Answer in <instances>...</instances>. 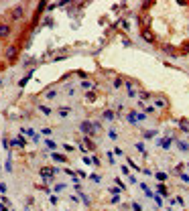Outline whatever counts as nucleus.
I'll list each match as a JSON object with an SVG mask.
<instances>
[{
    "mask_svg": "<svg viewBox=\"0 0 189 211\" xmlns=\"http://www.w3.org/2000/svg\"><path fill=\"white\" fill-rule=\"evenodd\" d=\"M20 132H22V134H27V136H31V138H37V134H35L33 128H22Z\"/></svg>",
    "mask_w": 189,
    "mask_h": 211,
    "instance_id": "6e6552de",
    "label": "nucleus"
},
{
    "mask_svg": "<svg viewBox=\"0 0 189 211\" xmlns=\"http://www.w3.org/2000/svg\"><path fill=\"white\" fill-rule=\"evenodd\" d=\"M86 97H88L89 102H94V100H96V91H88V94H86Z\"/></svg>",
    "mask_w": 189,
    "mask_h": 211,
    "instance_id": "aec40b11",
    "label": "nucleus"
},
{
    "mask_svg": "<svg viewBox=\"0 0 189 211\" xmlns=\"http://www.w3.org/2000/svg\"><path fill=\"white\" fill-rule=\"evenodd\" d=\"M177 146H179V150H183V152H185V150H189L187 142H181V140H179V142H177Z\"/></svg>",
    "mask_w": 189,
    "mask_h": 211,
    "instance_id": "2eb2a0df",
    "label": "nucleus"
},
{
    "mask_svg": "<svg viewBox=\"0 0 189 211\" xmlns=\"http://www.w3.org/2000/svg\"><path fill=\"white\" fill-rule=\"evenodd\" d=\"M149 100H150V94L149 91H142L140 94V102H149Z\"/></svg>",
    "mask_w": 189,
    "mask_h": 211,
    "instance_id": "4468645a",
    "label": "nucleus"
},
{
    "mask_svg": "<svg viewBox=\"0 0 189 211\" xmlns=\"http://www.w3.org/2000/svg\"><path fill=\"white\" fill-rule=\"evenodd\" d=\"M10 14H12L14 21H22V16H25V8H22V6H14L12 10H10Z\"/></svg>",
    "mask_w": 189,
    "mask_h": 211,
    "instance_id": "7ed1b4c3",
    "label": "nucleus"
},
{
    "mask_svg": "<svg viewBox=\"0 0 189 211\" xmlns=\"http://www.w3.org/2000/svg\"><path fill=\"white\" fill-rule=\"evenodd\" d=\"M41 112H43V114H51V108H49V106H41Z\"/></svg>",
    "mask_w": 189,
    "mask_h": 211,
    "instance_id": "412c9836",
    "label": "nucleus"
},
{
    "mask_svg": "<svg viewBox=\"0 0 189 211\" xmlns=\"http://www.w3.org/2000/svg\"><path fill=\"white\" fill-rule=\"evenodd\" d=\"M108 136L112 138V140H116V138H118V134H116V130H110V132H108Z\"/></svg>",
    "mask_w": 189,
    "mask_h": 211,
    "instance_id": "b1692460",
    "label": "nucleus"
},
{
    "mask_svg": "<svg viewBox=\"0 0 189 211\" xmlns=\"http://www.w3.org/2000/svg\"><path fill=\"white\" fill-rule=\"evenodd\" d=\"M142 39H144V41H149V43L155 41V37H153V33H150V31H142Z\"/></svg>",
    "mask_w": 189,
    "mask_h": 211,
    "instance_id": "0eeeda50",
    "label": "nucleus"
},
{
    "mask_svg": "<svg viewBox=\"0 0 189 211\" xmlns=\"http://www.w3.org/2000/svg\"><path fill=\"white\" fill-rule=\"evenodd\" d=\"M163 51H165L167 55H177V49L173 47V45H165V47H163Z\"/></svg>",
    "mask_w": 189,
    "mask_h": 211,
    "instance_id": "423d86ee",
    "label": "nucleus"
},
{
    "mask_svg": "<svg viewBox=\"0 0 189 211\" xmlns=\"http://www.w3.org/2000/svg\"><path fill=\"white\" fill-rule=\"evenodd\" d=\"M104 118H108V120H114V118H116V114L112 112V110H106V112H104Z\"/></svg>",
    "mask_w": 189,
    "mask_h": 211,
    "instance_id": "9b49d317",
    "label": "nucleus"
},
{
    "mask_svg": "<svg viewBox=\"0 0 189 211\" xmlns=\"http://www.w3.org/2000/svg\"><path fill=\"white\" fill-rule=\"evenodd\" d=\"M179 128H181L183 132H189V126H187V124H185V122H179Z\"/></svg>",
    "mask_w": 189,
    "mask_h": 211,
    "instance_id": "5701e85b",
    "label": "nucleus"
},
{
    "mask_svg": "<svg viewBox=\"0 0 189 211\" xmlns=\"http://www.w3.org/2000/svg\"><path fill=\"white\" fill-rule=\"evenodd\" d=\"M92 164H96V166H98V164H100V158L94 157V158H92Z\"/></svg>",
    "mask_w": 189,
    "mask_h": 211,
    "instance_id": "473e14b6",
    "label": "nucleus"
},
{
    "mask_svg": "<svg viewBox=\"0 0 189 211\" xmlns=\"http://www.w3.org/2000/svg\"><path fill=\"white\" fill-rule=\"evenodd\" d=\"M57 173L55 169H51V166H43L41 169V177L45 179V181H53V175Z\"/></svg>",
    "mask_w": 189,
    "mask_h": 211,
    "instance_id": "f03ea898",
    "label": "nucleus"
},
{
    "mask_svg": "<svg viewBox=\"0 0 189 211\" xmlns=\"http://www.w3.org/2000/svg\"><path fill=\"white\" fill-rule=\"evenodd\" d=\"M79 130L83 132V134H96L94 132V122H81Z\"/></svg>",
    "mask_w": 189,
    "mask_h": 211,
    "instance_id": "20e7f679",
    "label": "nucleus"
},
{
    "mask_svg": "<svg viewBox=\"0 0 189 211\" xmlns=\"http://www.w3.org/2000/svg\"><path fill=\"white\" fill-rule=\"evenodd\" d=\"M140 187H142V191H144V193H147V195H149V197H155V195H153V193H150V189H149V187H147V185H144V183H142Z\"/></svg>",
    "mask_w": 189,
    "mask_h": 211,
    "instance_id": "6ab92c4d",
    "label": "nucleus"
},
{
    "mask_svg": "<svg viewBox=\"0 0 189 211\" xmlns=\"http://www.w3.org/2000/svg\"><path fill=\"white\" fill-rule=\"evenodd\" d=\"M132 207H134V211H142V209H140V205H138V203H134Z\"/></svg>",
    "mask_w": 189,
    "mask_h": 211,
    "instance_id": "f704fd0d",
    "label": "nucleus"
},
{
    "mask_svg": "<svg viewBox=\"0 0 189 211\" xmlns=\"http://www.w3.org/2000/svg\"><path fill=\"white\" fill-rule=\"evenodd\" d=\"M41 134H43V136H49V134H51V128H43L41 130Z\"/></svg>",
    "mask_w": 189,
    "mask_h": 211,
    "instance_id": "393cba45",
    "label": "nucleus"
},
{
    "mask_svg": "<svg viewBox=\"0 0 189 211\" xmlns=\"http://www.w3.org/2000/svg\"><path fill=\"white\" fill-rule=\"evenodd\" d=\"M53 160H55V163H65V157H63V154H57V152H53Z\"/></svg>",
    "mask_w": 189,
    "mask_h": 211,
    "instance_id": "1a4fd4ad",
    "label": "nucleus"
},
{
    "mask_svg": "<svg viewBox=\"0 0 189 211\" xmlns=\"http://www.w3.org/2000/svg\"><path fill=\"white\" fill-rule=\"evenodd\" d=\"M47 148H49V150H53V148H55V142H51V140H47Z\"/></svg>",
    "mask_w": 189,
    "mask_h": 211,
    "instance_id": "7c9ffc66",
    "label": "nucleus"
},
{
    "mask_svg": "<svg viewBox=\"0 0 189 211\" xmlns=\"http://www.w3.org/2000/svg\"><path fill=\"white\" fill-rule=\"evenodd\" d=\"M159 195H163V197H167V187H163V185H159Z\"/></svg>",
    "mask_w": 189,
    "mask_h": 211,
    "instance_id": "a211bd4d",
    "label": "nucleus"
},
{
    "mask_svg": "<svg viewBox=\"0 0 189 211\" xmlns=\"http://www.w3.org/2000/svg\"><path fill=\"white\" fill-rule=\"evenodd\" d=\"M122 85V79H114V87H120Z\"/></svg>",
    "mask_w": 189,
    "mask_h": 211,
    "instance_id": "72a5a7b5",
    "label": "nucleus"
},
{
    "mask_svg": "<svg viewBox=\"0 0 189 211\" xmlns=\"http://www.w3.org/2000/svg\"><path fill=\"white\" fill-rule=\"evenodd\" d=\"M63 148L67 150V152H71V150H75V148H73V146H71V144H63Z\"/></svg>",
    "mask_w": 189,
    "mask_h": 211,
    "instance_id": "c756f323",
    "label": "nucleus"
},
{
    "mask_svg": "<svg viewBox=\"0 0 189 211\" xmlns=\"http://www.w3.org/2000/svg\"><path fill=\"white\" fill-rule=\"evenodd\" d=\"M69 112H71L69 108H59V116H61V118H67V114H69Z\"/></svg>",
    "mask_w": 189,
    "mask_h": 211,
    "instance_id": "f8f14e48",
    "label": "nucleus"
},
{
    "mask_svg": "<svg viewBox=\"0 0 189 211\" xmlns=\"http://www.w3.org/2000/svg\"><path fill=\"white\" fill-rule=\"evenodd\" d=\"M16 55H19V47H14V45L6 47V61L8 63H12L14 59H16Z\"/></svg>",
    "mask_w": 189,
    "mask_h": 211,
    "instance_id": "f257e3e1",
    "label": "nucleus"
},
{
    "mask_svg": "<svg viewBox=\"0 0 189 211\" xmlns=\"http://www.w3.org/2000/svg\"><path fill=\"white\" fill-rule=\"evenodd\" d=\"M92 85H94V83H92V81H83V83H81V87H86V89H89V87H92Z\"/></svg>",
    "mask_w": 189,
    "mask_h": 211,
    "instance_id": "a878e982",
    "label": "nucleus"
},
{
    "mask_svg": "<svg viewBox=\"0 0 189 211\" xmlns=\"http://www.w3.org/2000/svg\"><path fill=\"white\" fill-rule=\"evenodd\" d=\"M142 136H144V138H155V136H157V130H149V132H142Z\"/></svg>",
    "mask_w": 189,
    "mask_h": 211,
    "instance_id": "9d476101",
    "label": "nucleus"
},
{
    "mask_svg": "<svg viewBox=\"0 0 189 211\" xmlns=\"http://www.w3.org/2000/svg\"><path fill=\"white\" fill-rule=\"evenodd\" d=\"M83 142L88 144V148H94V144H92V140H89V138H83Z\"/></svg>",
    "mask_w": 189,
    "mask_h": 211,
    "instance_id": "bb28decb",
    "label": "nucleus"
},
{
    "mask_svg": "<svg viewBox=\"0 0 189 211\" xmlns=\"http://www.w3.org/2000/svg\"><path fill=\"white\" fill-rule=\"evenodd\" d=\"M155 177H157V181H159V183H163V181H167V175H165V173H157Z\"/></svg>",
    "mask_w": 189,
    "mask_h": 211,
    "instance_id": "ddd939ff",
    "label": "nucleus"
},
{
    "mask_svg": "<svg viewBox=\"0 0 189 211\" xmlns=\"http://www.w3.org/2000/svg\"><path fill=\"white\" fill-rule=\"evenodd\" d=\"M31 75H33V73H29V75H25V77H22V79H20V83H19L20 87H22V85H27V81H29V79H31Z\"/></svg>",
    "mask_w": 189,
    "mask_h": 211,
    "instance_id": "dca6fc26",
    "label": "nucleus"
},
{
    "mask_svg": "<svg viewBox=\"0 0 189 211\" xmlns=\"http://www.w3.org/2000/svg\"><path fill=\"white\" fill-rule=\"evenodd\" d=\"M157 106H161V108H165V106H167V102H165V100H157Z\"/></svg>",
    "mask_w": 189,
    "mask_h": 211,
    "instance_id": "cd10ccee",
    "label": "nucleus"
},
{
    "mask_svg": "<svg viewBox=\"0 0 189 211\" xmlns=\"http://www.w3.org/2000/svg\"><path fill=\"white\" fill-rule=\"evenodd\" d=\"M187 51H189V43L185 45V47H183V53H187Z\"/></svg>",
    "mask_w": 189,
    "mask_h": 211,
    "instance_id": "c9c22d12",
    "label": "nucleus"
},
{
    "mask_svg": "<svg viewBox=\"0 0 189 211\" xmlns=\"http://www.w3.org/2000/svg\"><path fill=\"white\" fill-rule=\"evenodd\" d=\"M89 179H92L94 183H100V175H92V177H89Z\"/></svg>",
    "mask_w": 189,
    "mask_h": 211,
    "instance_id": "c85d7f7f",
    "label": "nucleus"
},
{
    "mask_svg": "<svg viewBox=\"0 0 189 211\" xmlns=\"http://www.w3.org/2000/svg\"><path fill=\"white\" fill-rule=\"evenodd\" d=\"M126 89H128L130 95H134V89H132V83H130V81H126Z\"/></svg>",
    "mask_w": 189,
    "mask_h": 211,
    "instance_id": "4be33fe9",
    "label": "nucleus"
},
{
    "mask_svg": "<svg viewBox=\"0 0 189 211\" xmlns=\"http://www.w3.org/2000/svg\"><path fill=\"white\" fill-rule=\"evenodd\" d=\"M0 211H6V207H4V205L0 203Z\"/></svg>",
    "mask_w": 189,
    "mask_h": 211,
    "instance_id": "e433bc0d",
    "label": "nucleus"
},
{
    "mask_svg": "<svg viewBox=\"0 0 189 211\" xmlns=\"http://www.w3.org/2000/svg\"><path fill=\"white\" fill-rule=\"evenodd\" d=\"M136 148L140 150V152H144V144H142V142H138V144H136Z\"/></svg>",
    "mask_w": 189,
    "mask_h": 211,
    "instance_id": "2f4dec72",
    "label": "nucleus"
},
{
    "mask_svg": "<svg viewBox=\"0 0 189 211\" xmlns=\"http://www.w3.org/2000/svg\"><path fill=\"white\" fill-rule=\"evenodd\" d=\"M8 35H10V25H6V22H0V39H6Z\"/></svg>",
    "mask_w": 189,
    "mask_h": 211,
    "instance_id": "39448f33",
    "label": "nucleus"
},
{
    "mask_svg": "<svg viewBox=\"0 0 189 211\" xmlns=\"http://www.w3.org/2000/svg\"><path fill=\"white\" fill-rule=\"evenodd\" d=\"M0 85H2V81H0Z\"/></svg>",
    "mask_w": 189,
    "mask_h": 211,
    "instance_id": "4c0bfd02",
    "label": "nucleus"
},
{
    "mask_svg": "<svg viewBox=\"0 0 189 211\" xmlns=\"http://www.w3.org/2000/svg\"><path fill=\"white\" fill-rule=\"evenodd\" d=\"M161 146H163V148H165V150H167V148H169V146H171V138H165V140H163V142H161Z\"/></svg>",
    "mask_w": 189,
    "mask_h": 211,
    "instance_id": "f3484780",
    "label": "nucleus"
}]
</instances>
